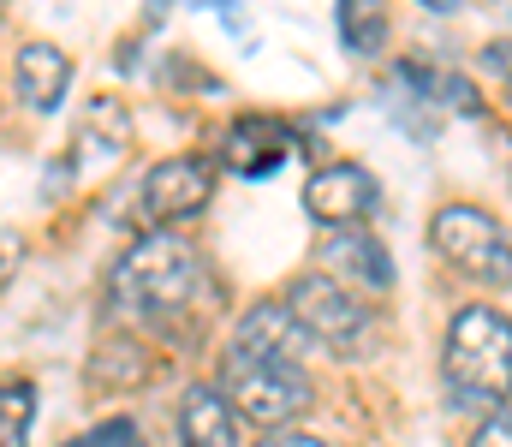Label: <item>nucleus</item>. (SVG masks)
Returning a JSON list of instances; mask_svg holds the SVG:
<instances>
[{
	"label": "nucleus",
	"instance_id": "nucleus-1",
	"mask_svg": "<svg viewBox=\"0 0 512 447\" xmlns=\"http://www.w3.org/2000/svg\"><path fill=\"white\" fill-rule=\"evenodd\" d=\"M203 281H209V269L179 233H149L114 263L108 293H114V310L126 322H167V316L197 304Z\"/></svg>",
	"mask_w": 512,
	"mask_h": 447
},
{
	"label": "nucleus",
	"instance_id": "nucleus-14",
	"mask_svg": "<svg viewBox=\"0 0 512 447\" xmlns=\"http://www.w3.org/2000/svg\"><path fill=\"white\" fill-rule=\"evenodd\" d=\"M387 0H340V36H346V48L352 54H382L387 48Z\"/></svg>",
	"mask_w": 512,
	"mask_h": 447
},
{
	"label": "nucleus",
	"instance_id": "nucleus-8",
	"mask_svg": "<svg viewBox=\"0 0 512 447\" xmlns=\"http://www.w3.org/2000/svg\"><path fill=\"white\" fill-rule=\"evenodd\" d=\"M376 197H382V185L358 161H334V167L304 179V215L322 221V227H358L376 209Z\"/></svg>",
	"mask_w": 512,
	"mask_h": 447
},
{
	"label": "nucleus",
	"instance_id": "nucleus-10",
	"mask_svg": "<svg viewBox=\"0 0 512 447\" xmlns=\"http://www.w3.org/2000/svg\"><path fill=\"white\" fill-rule=\"evenodd\" d=\"M66 84H72V54L66 48H54V42H24L18 54H12V90H18V102L24 108H36V114H54L60 102H66Z\"/></svg>",
	"mask_w": 512,
	"mask_h": 447
},
{
	"label": "nucleus",
	"instance_id": "nucleus-18",
	"mask_svg": "<svg viewBox=\"0 0 512 447\" xmlns=\"http://www.w3.org/2000/svg\"><path fill=\"white\" fill-rule=\"evenodd\" d=\"M471 447H512V406H495V412L477 424Z\"/></svg>",
	"mask_w": 512,
	"mask_h": 447
},
{
	"label": "nucleus",
	"instance_id": "nucleus-11",
	"mask_svg": "<svg viewBox=\"0 0 512 447\" xmlns=\"http://www.w3.org/2000/svg\"><path fill=\"white\" fill-rule=\"evenodd\" d=\"M179 442L185 447H239V412L227 406L221 388L197 382L179 400Z\"/></svg>",
	"mask_w": 512,
	"mask_h": 447
},
{
	"label": "nucleus",
	"instance_id": "nucleus-19",
	"mask_svg": "<svg viewBox=\"0 0 512 447\" xmlns=\"http://www.w3.org/2000/svg\"><path fill=\"white\" fill-rule=\"evenodd\" d=\"M18 263H24V239H18L12 227H0V287L18 275Z\"/></svg>",
	"mask_w": 512,
	"mask_h": 447
},
{
	"label": "nucleus",
	"instance_id": "nucleus-2",
	"mask_svg": "<svg viewBox=\"0 0 512 447\" xmlns=\"http://www.w3.org/2000/svg\"><path fill=\"white\" fill-rule=\"evenodd\" d=\"M441 376L459 400L507 406L512 400V316L495 304H465L441 340Z\"/></svg>",
	"mask_w": 512,
	"mask_h": 447
},
{
	"label": "nucleus",
	"instance_id": "nucleus-6",
	"mask_svg": "<svg viewBox=\"0 0 512 447\" xmlns=\"http://www.w3.org/2000/svg\"><path fill=\"white\" fill-rule=\"evenodd\" d=\"M316 263H322L328 281H340L346 293H358V298L393 293V257H387V245L364 227V221H358V227H328L322 245H316Z\"/></svg>",
	"mask_w": 512,
	"mask_h": 447
},
{
	"label": "nucleus",
	"instance_id": "nucleus-9",
	"mask_svg": "<svg viewBox=\"0 0 512 447\" xmlns=\"http://www.w3.org/2000/svg\"><path fill=\"white\" fill-rule=\"evenodd\" d=\"M233 346H239V352H251V358L304 364V352H310L316 340L304 334V322L292 316V304H286V298H262V304H251V310H245V322H239Z\"/></svg>",
	"mask_w": 512,
	"mask_h": 447
},
{
	"label": "nucleus",
	"instance_id": "nucleus-20",
	"mask_svg": "<svg viewBox=\"0 0 512 447\" xmlns=\"http://www.w3.org/2000/svg\"><path fill=\"white\" fill-rule=\"evenodd\" d=\"M262 447H328V442H316V436H268Z\"/></svg>",
	"mask_w": 512,
	"mask_h": 447
},
{
	"label": "nucleus",
	"instance_id": "nucleus-16",
	"mask_svg": "<svg viewBox=\"0 0 512 447\" xmlns=\"http://www.w3.org/2000/svg\"><path fill=\"white\" fill-rule=\"evenodd\" d=\"M66 447H143V436H137L131 418H108V424H96L90 436H78V442H66Z\"/></svg>",
	"mask_w": 512,
	"mask_h": 447
},
{
	"label": "nucleus",
	"instance_id": "nucleus-17",
	"mask_svg": "<svg viewBox=\"0 0 512 447\" xmlns=\"http://www.w3.org/2000/svg\"><path fill=\"white\" fill-rule=\"evenodd\" d=\"M477 66H483L489 84H501V96L512 102V42H489V48L477 54Z\"/></svg>",
	"mask_w": 512,
	"mask_h": 447
},
{
	"label": "nucleus",
	"instance_id": "nucleus-5",
	"mask_svg": "<svg viewBox=\"0 0 512 447\" xmlns=\"http://www.w3.org/2000/svg\"><path fill=\"white\" fill-rule=\"evenodd\" d=\"M286 304H292V316L304 322V334H310L316 346L340 352V358L364 352L370 334H376V316L364 310V298L346 293V287L328 281V275H298V281L286 287Z\"/></svg>",
	"mask_w": 512,
	"mask_h": 447
},
{
	"label": "nucleus",
	"instance_id": "nucleus-13",
	"mask_svg": "<svg viewBox=\"0 0 512 447\" xmlns=\"http://www.w3.org/2000/svg\"><path fill=\"white\" fill-rule=\"evenodd\" d=\"M149 346H137L131 334H114V340H102L96 346V358H90V382L96 388H143L149 382Z\"/></svg>",
	"mask_w": 512,
	"mask_h": 447
},
{
	"label": "nucleus",
	"instance_id": "nucleus-15",
	"mask_svg": "<svg viewBox=\"0 0 512 447\" xmlns=\"http://www.w3.org/2000/svg\"><path fill=\"white\" fill-rule=\"evenodd\" d=\"M30 418H36V388L30 382H0V447L30 442Z\"/></svg>",
	"mask_w": 512,
	"mask_h": 447
},
{
	"label": "nucleus",
	"instance_id": "nucleus-3",
	"mask_svg": "<svg viewBox=\"0 0 512 447\" xmlns=\"http://www.w3.org/2000/svg\"><path fill=\"white\" fill-rule=\"evenodd\" d=\"M429 251H435L453 275H465V281H477V287H512L507 227H501L489 209H477V203H441V209L429 215Z\"/></svg>",
	"mask_w": 512,
	"mask_h": 447
},
{
	"label": "nucleus",
	"instance_id": "nucleus-12",
	"mask_svg": "<svg viewBox=\"0 0 512 447\" xmlns=\"http://www.w3.org/2000/svg\"><path fill=\"white\" fill-rule=\"evenodd\" d=\"M286 149H292V138H286L274 120H239V126L227 132V161H233L245 179H268V173L286 161Z\"/></svg>",
	"mask_w": 512,
	"mask_h": 447
},
{
	"label": "nucleus",
	"instance_id": "nucleus-22",
	"mask_svg": "<svg viewBox=\"0 0 512 447\" xmlns=\"http://www.w3.org/2000/svg\"><path fill=\"white\" fill-rule=\"evenodd\" d=\"M0 18H6V6H0Z\"/></svg>",
	"mask_w": 512,
	"mask_h": 447
},
{
	"label": "nucleus",
	"instance_id": "nucleus-7",
	"mask_svg": "<svg viewBox=\"0 0 512 447\" xmlns=\"http://www.w3.org/2000/svg\"><path fill=\"white\" fill-rule=\"evenodd\" d=\"M209 197H215V167H209L203 155H167V161H155L149 179H143V209H149V221H161V227L203 215Z\"/></svg>",
	"mask_w": 512,
	"mask_h": 447
},
{
	"label": "nucleus",
	"instance_id": "nucleus-21",
	"mask_svg": "<svg viewBox=\"0 0 512 447\" xmlns=\"http://www.w3.org/2000/svg\"><path fill=\"white\" fill-rule=\"evenodd\" d=\"M417 6H429V12H459V0H417Z\"/></svg>",
	"mask_w": 512,
	"mask_h": 447
},
{
	"label": "nucleus",
	"instance_id": "nucleus-4",
	"mask_svg": "<svg viewBox=\"0 0 512 447\" xmlns=\"http://www.w3.org/2000/svg\"><path fill=\"white\" fill-rule=\"evenodd\" d=\"M221 394L227 406L256 424V430H280L292 424L304 406H310V376L298 364H280V358H251V352H227L221 358Z\"/></svg>",
	"mask_w": 512,
	"mask_h": 447
}]
</instances>
